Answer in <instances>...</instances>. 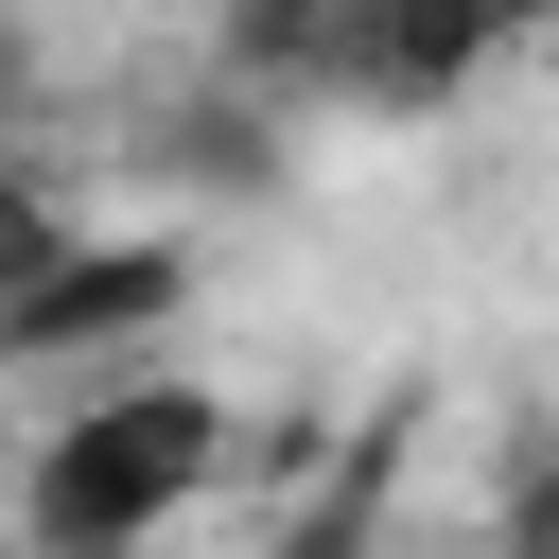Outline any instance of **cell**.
Returning <instances> with one entry per match:
<instances>
[{
  "instance_id": "6da1fadb",
  "label": "cell",
  "mask_w": 559,
  "mask_h": 559,
  "mask_svg": "<svg viewBox=\"0 0 559 559\" xmlns=\"http://www.w3.org/2000/svg\"><path fill=\"white\" fill-rule=\"evenodd\" d=\"M227 489V384L192 367H87L17 454V542L52 559H157Z\"/></svg>"
},
{
  "instance_id": "7a4b0ae2",
  "label": "cell",
  "mask_w": 559,
  "mask_h": 559,
  "mask_svg": "<svg viewBox=\"0 0 559 559\" xmlns=\"http://www.w3.org/2000/svg\"><path fill=\"white\" fill-rule=\"evenodd\" d=\"M175 297H192V245H157V227H122V245H35V280L0 297V349H17L35 384H87V367H157Z\"/></svg>"
},
{
  "instance_id": "3957f363",
  "label": "cell",
  "mask_w": 559,
  "mask_h": 559,
  "mask_svg": "<svg viewBox=\"0 0 559 559\" xmlns=\"http://www.w3.org/2000/svg\"><path fill=\"white\" fill-rule=\"evenodd\" d=\"M559 0H349V105H454L489 52H524Z\"/></svg>"
},
{
  "instance_id": "277c9868",
  "label": "cell",
  "mask_w": 559,
  "mask_h": 559,
  "mask_svg": "<svg viewBox=\"0 0 559 559\" xmlns=\"http://www.w3.org/2000/svg\"><path fill=\"white\" fill-rule=\"evenodd\" d=\"M402 437H419V402H384L349 454H314L297 489H280V524H262V559H384V489H402Z\"/></svg>"
},
{
  "instance_id": "5b68a950",
  "label": "cell",
  "mask_w": 559,
  "mask_h": 559,
  "mask_svg": "<svg viewBox=\"0 0 559 559\" xmlns=\"http://www.w3.org/2000/svg\"><path fill=\"white\" fill-rule=\"evenodd\" d=\"M489 559H559V437H524V472H507V524H489Z\"/></svg>"
},
{
  "instance_id": "8992f818",
  "label": "cell",
  "mask_w": 559,
  "mask_h": 559,
  "mask_svg": "<svg viewBox=\"0 0 559 559\" xmlns=\"http://www.w3.org/2000/svg\"><path fill=\"white\" fill-rule=\"evenodd\" d=\"M17 559H52V542H17Z\"/></svg>"
}]
</instances>
